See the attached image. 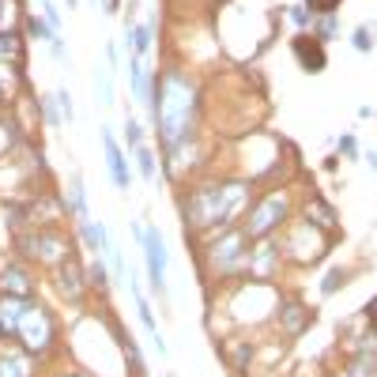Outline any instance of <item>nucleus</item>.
Segmentation results:
<instances>
[{
  "instance_id": "f8f14e48",
  "label": "nucleus",
  "mask_w": 377,
  "mask_h": 377,
  "mask_svg": "<svg viewBox=\"0 0 377 377\" xmlns=\"http://www.w3.org/2000/svg\"><path fill=\"white\" fill-rule=\"evenodd\" d=\"M279 317H283V325H287V332H291V336H298V332H302V328H306V325H309V317H314V314H309V309H306V306H298V302H287V306H283V309H279Z\"/></svg>"
},
{
  "instance_id": "c9c22d12",
  "label": "nucleus",
  "mask_w": 377,
  "mask_h": 377,
  "mask_svg": "<svg viewBox=\"0 0 377 377\" xmlns=\"http://www.w3.org/2000/svg\"><path fill=\"white\" fill-rule=\"evenodd\" d=\"M76 4H79V0H68V8H76Z\"/></svg>"
},
{
  "instance_id": "c756f323",
  "label": "nucleus",
  "mask_w": 377,
  "mask_h": 377,
  "mask_svg": "<svg viewBox=\"0 0 377 377\" xmlns=\"http://www.w3.org/2000/svg\"><path fill=\"white\" fill-rule=\"evenodd\" d=\"M15 53H19V50H15V38L12 34H0V61L15 57Z\"/></svg>"
},
{
  "instance_id": "412c9836",
  "label": "nucleus",
  "mask_w": 377,
  "mask_h": 377,
  "mask_svg": "<svg viewBox=\"0 0 377 377\" xmlns=\"http://www.w3.org/2000/svg\"><path fill=\"white\" fill-rule=\"evenodd\" d=\"M136 163H140L143 181H155V155H151L147 147H136Z\"/></svg>"
},
{
  "instance_id": "6e6552de",
  "label": "nucleus",
  "mask_w": 377,
  "mask_h": 377,
  "mask_svg": "<svg viewBox=\"0 0 377 377\" xmlns=\"http://www.w3.org/2000/svg\"><path fill=\"white\" fill-rule=\"evenodd\" d=\"M102 143H106V166H110V178H114L117 189H128V163H125V151L117 147V140L110 132H102Z\"/></svg>"
},
{
  "instance_id": "4be33fe9",
  "label": "nucleus",
  "mask_w": 377,
  "mask_h": 377,
  "mask_svg": "<svg viewBox=\"0 0 377 377\" xmlns=\"http://www.w3.org/2000/svg\"><path fill=\"white\" fill-rule=\"evenodd\" d=\"M343 283H347V272H343V268H332V272L325 276V283H320V294H336Z\"/></svg>"
},
{
  "instance_id": "c85d7f7f",
  "label": "nucleus",
  "mask_w": 377,
  "mask_h": 377,
  "mask_svg": "<svg viewBox=\"0 0 377 377\" xmlns=\"http://www.w3.org/2000/svg\"><path fill=\"white\" fill-rule=\"evenodd\" d=\"M125 143H128V147H140V125H136L132 117L125 121Z\"/></svg>"
},
{
  "instance_id": "5701e85b",
  "label": "nucleus",
  "mask_w": 377,
  "mask_h": 377,
  "mask_svg": "<svg viewBox=\"0 0 377 377\" xmlns=\"http://www.w3.org/2000/svg\"><path fill=\"white\" fill-rule=\"evenodd\" d=\"M332 34H336V19H332V15H320V23H317L314 38H317V42H328Z\"/></svg>"
},
{
  "instance_id": "f257e3e1",
  "label": "nucleus",
  "mask_w": 377,
  "mask_h": 377,
  "mask_svg": "<svg viewBox=\"0 0 377 377\" xmlns=\"http://www.w3.org/2000/svg\"><path fill=\"white\" fill-rule=\"evenodd\" d=\"M192 106H196V94H192L185 76L166 72L163 83L155 79V91H151V99H147V110H151V121H155L159 132H163L166 147H174V143H181L189 136Z\"/></svg>"
},
{
  "instance_id": "bb28decb",
  "label": "nucleus",
  "mask_w": 377,
  "mask_h": 377,
  "mask_svg": "<svg viewBox=\"0 0 377 377\" xmlns=\"http://www.w3.org/2000/svg\"><path fill=\"white\" fill-rule=\"evenodd\" d=\"M306 8L314 15H332L336 8H340V0H306Z\"/></svg>"
},
{
  "instance_id": "39448f33",
  "label": "nucleus",
  "mask_w": 377,
  "mask_h": 377,
  "mask_svg": "<svg viewBox=\"0 0 377 377\" xmlns=\"http://www.w3.org/2000/svg\"><path fill=\"white\" fill-rule=\"evenodd\" d=\"M287 215V204L279 196H268V200H261L256 204V212L249 215V223H245V234H253V238H261V234H268L272 227H276L279 219Z\"/></svg>"
},
{
  "instance_id": "1a4fd4ad",
  "label": "nucleus",
  "mask_w": 377,
  "mask_h": 377,
  "mask_svg": "<svg viewBox=\"0 0 377 377\" xmlns=\"http://www.w3.org/2000/svg\"><path fill=\"white\" fill-rule=\"evenodd\" d=\"M242 242H245V234H238V230H234V234H227L223 242L212 245V261L219 264L223 272H230L238 264V256H242Z\"/></svg>"
},
{
  "instance_id": "7ed1b4c3",
  "label": "nucleus",
  "mask_w": 377,
  "mask_h": 377,
  "mask_svg": "<svg viewBox=\"0 0 377 377\" xmlns=\"http://www.w3.org/2000/svg\"><path fill=\"white\" fill-rule=\"evenodd\" d=\"M19 340L27 343V351H45L50 347V343L57 340V325H53L50 309L30 302L27 317H23V325H19Z\"/></svg>"
},
{
  "instance_id": "a211bd4d",
  "label": "nucleus",
  "mask_w": 377,
  "mask_h": 377,
  "mask_svg": "<svg viewBox=\"0 0 377 377\" xmlns=\"http://www.w3.org/2000/svg\"><path fill=\"white\" fill-rule=\"evenodd\" d=\"M27 30L38 38V42H57V34L50 30V23H45V19H38V15H30V19H27Z\"/></svg>"
},
{
  "instance_id": "4468645a",
  "label": "nucleus",
  "mask_w": 377,
  "mask_h": 377,
  "mask_svg": "<svg viewBox=\"0 0 377 377\" xmlns=\"http://www.w3.org/2000/svg\"><path fill=\"white\" fill-rule=\"evenodd\" d=\"M306 215L317 223L320 230H332V227H336V215H332V207H328L325 200H309V204H306Z\"/></svg>"
},
{
  "instance_id": "423d86ee",
  "label": "nucleus",
  "mask_w": 377,
  "mask_h": 377,
  "mask_svg": "<svg viewBox=\"0 0 377 377\" xmlns=\"http://www.w3.org/2000/svg\"><path fill=\"white\" fill-rule=\"evenodd\" d=\"M30 309V298L19 294H0V336H19V325Z\"/></svg>"
},
{
  "instance_id": "ddd939ff",
  "label": "nucleus",
  "mask_w": 377,
  "mask_h": 377,
  "mask_svg": "<svg viewBox=\"0 0 377 377\" xmlns=\"http://www.w3.org/2000/svg\"><path fill=\"white\" fill-rule=\"evenodd\" d=\"M0 377H30L27 355H0Z\"/></svg>"
},
{
  "instance_id": "393cba45",
  "label": "nucleus",
  "mask_w": 377,
  "mask_h": 377,
  "mask_svg": "<svg viewBox=\"0 0 377 377\" xmlns=\"http://www.w3.org/2000/svg\"><path fill=\"white\" fill-rule=\"evenodd\" d=\"M42 12H45L50 30H53V34H61V12H57V4H53V0H42Z\"/></svg>"
},
{
  "instance_id": "6ab92c4d",
  "label": "nucleus",
  "mask_w": 377,
  "mask_h": 377,
  "mask_svg": "<svg viewBox=\"0 0 377 377\" xmlns=\"http://www.w3.org/2000/svg\"><path fill=\"white\" fill-rule=\"evenodd\" d=\"M87 283L99 287V291H106V287H110V272H106V264H102V261H94L91 268H87Z\"/></svg>"
},
{
  "instance_id": "20e7f679",
  "label": "nucleus",
  "mask_w": 377,
  "mask_h": 377,
  "mask_svg": "<svg viewBox=\"0 0 377 377\" xmlns=\"http://www.w3.org/2000/svg\"><path fill=\"white\" fill-rule=\"evenodd\" d=\"M143 242V256H147V279L155 291H163L166 287V245H163V234H159L155 227L147 230H136Z\"/></svg>"
},
{
  "instance_id": "f704fd0d",
  "label": "nucleus",
  "mask_w": 377,
  "mask_h": 377,
  "mask_svg": "<svg viewBox=\"0 0 377 377\" xmlns=\"http://www.w3.org/2000/svg\"><path fill=\"white\" fill-rule=\"evenodd\" d=\"M366 314H370V317H377V298L370 302V306H366Z\"/></svg>"
},
{
  "instance_id": "7c9ffc66",
  "label": "nucleus",
  "mask_w": 377,
  "mask_h": 377,
  "mask_svg": "<svg viewBox=\"0 0 377 377\" xmlns=\"http://www.w3.org/2000/svg\"><path fill=\"white\" fill-rule=\"evenodd\" d=\"M249 355H253V347H249V343H242V347L234 351V370H245V358H249Z\"/></svg>"
},
{
  "instance_id": "9b49d317",
  "label": "nucleus",
  "mask_w": 377,
  "mask_h": 377,
  "mask_svg": "<svg viewBox=\"0 0 377 377\" xmlns=\"http://www.w3.org/2000/svg\"><path fill=\"white\" fill-rule=\"evenodd\" d=\"M0 279H4V291L8 294H19V298H30V294H34V283H30V276L19 268V264H8Z\"/></svg>"
},
{
  "instance_id": "dca6fc26",
  "label": "nucleus",
  "mask_w": 377,
  "mask_h": 377,
  "mask_svg": "<svg viewBox=\"0 0 377 377\" xmlns=\"http://www.w3.org/2000/svg\"><path fill=\"white\" fill-rule=\"evenodd\" d=\"M347 377H377V358L374 355H358L355 363H351V370H347Z\"/></svg>"
},
{
  "instance_id": "2f4dec72",
  "label": "nucleus",
  "mask_w": 377,
  "mask_h": 377,
  "mask_svg": "<svg viewBox=\"0 0 377 377\" xmlns=\"http://www.w3.org/2000/svg\"><path fill=\"white\" fill-rule=\"evenodd\" d=\"M42 110H45V121H50V125H61V114H57V106H53L50 99H45V106H42Z\"/></svg>"
},
{
  "instance_id": "cd10ccee",
  "label": "nucleus",
  "mask_w": 377,
  "mask_h": 377,
  "mask_svg": "<svg viewBox=\"0 0 377 377\" xmlns=\"http://www.w3.org/2000/svg\"><path fill=\"white\" fill-rule=\"evenodd\" d=\"M355 50H358V53L374 50V30H370V27H358V30H355Z\"/></svg>"
},
{
  "instance_id": "2eb2a0df",
  "label": "nucleus",
  "mask_w": 377,
  "mask_h": 377,
  "mask_svg": "<svg viewBox=\"0 0 377 377\" xmlns=\"http://www.w3.org/2000/svg\"><path fill=\"white\" fill-rule=\"evenodd\" d=\"M94 91H99V102H114V79H110V68H94Z\"/></svg>"
},
{
  "instance_id": "b1692460",
  "label": "nucleus",
  "mask_w": 377,
  "mask_h": 377,
  "mask_svg": "<svg viewBox=\"0 0 377 377\" xmlns=\"http://www.w3.org/2000/svg\"><path fill=\"white\" fill-rule=\"evenodd\" d=\"M272 264H276V253H272V245H261V253H256V272H261V276H268Z\"/></svg>"
},
{
  "instance_id": "72a5a7b5",
  "label": "nucleus",
  "mask_w": 377,
  "mask_h": 377,
  "mask_svg": "<svg viewBox=\"0 0 377 377\" xmlns=\"http://www.w3.org/2000/svg\"><path fill=\"white\" fill-rule=\"evenodd\" d=\"M340 151H343V155H355V136H343V140H340Z\"/></svg>"
},
{
  "instance_id": "a878e982",
  "label": "nucleus",
  "mask_w": 377,
  "mask_h": 377,
  "mask_svg": "<svg viewBox=\"0 0 377 377\" xmlns=\"http://www.w3.org/2000/svg\"><path fill=\"white\" fill-rule=\"evenodd\" d=\"M53 99H57V110H61V117H64V121H72V117H76V110H72V94H68V91H64V87H61V91L53 94Z\"/></svg>"
},
{
  "instance_id": "f3484780",
  "label": "nucleus",
  "mask_w": 377,
  "mask_h": 377,
  "mask_svg": "<svg viewBox=\"0 0 377 377\" xmlns=\"http://www.w3.org/2000/svg\"><path fill=\"white\" fill-rule=\"evenodd\" d=\"M151 50V27L143 23V27H132V53L136 57H143V53Z\"/></svg>"
},
{
  "instance_id": "aec40b11",
  "label": "nucleus",
  "mask_w": 377,
  "mask_h": 377,
  "mask_svg": "<svg viewBox=\"0 0 377 377\" xmlns=\"http://www.w3.org/2000/svg\"><path fill=\"white\" fill-rule=\"evenodd\" d=\"M68 207H72V215H79V219L87 215V207H83V185H79V178H72V189H68Z\"/></svg>"
},
{
  "instance_id": "f03ea898",
  "label": "nucleus",
  "mask_w": 377,
  "mask_h": 377,
  "mask_svg": "<svg viewBox=\"0 0 377 377\" xmlns=\"http://www.w3.org/2000/svg\"><path fill=\"white\" fill-rule=\"evenodd\" d=\"M242 204V185H207L185 200V223L192 227H215L227 223Z\"/></svg>"
},
{
  "instance_id": "473e14b6",
  "label": "nucleus",
  "mask_w": 377,
  "mask_h": 377,
  "mask_svg": "<svg viewBox=\"0 0 377 377\" xmlns=\"http://www.w3.org/2000/svg\"><path fill=\"white\" fill-rule=\"evenodd\" d=\"M291 19L298 23V27H306V23H309V12H306V8H291Z\"/></svg>"
},
{
  "instance_id": "e433bc0d",
  "label": "nucleus",
  "mask_w": 377,
  "mask_h": 377,
  "mask_svg": "<svg viewBox=\"0 0 377 377\" xmlns=\"http://www.w3.org/2000/svg\"><path fill=\"white\" fill-rule=\"evenodd\" d=\"M68 377H79V374H68Z\"/></svg>"
},
{
  "instance_id": "9d476101",
  "label": "nucleus",
  "mask_w": 377,
  "mask_h": 377,
  "mask_svg": "<svg viewBox=\"0 0 377 377\" xmlns=\"http://www.w3.org/2000/svg\"><path fill=\"white\" fill-rule=\"evenodd\" d=\"M294 57L302 61V68H306V72H320L328 64L325 50H320V42L314 34H309V38H294Z\"/></svg>"
},
{
  "instance_id": "0eeeda50",
  "label": "nucleus",
  "mask_w": 377,
  "mask_h": 377,
  "mask_svg": "<svg viewBox=\"0 0 377 377\" xmlns=\"http://www.w3.org/2000/svg\"><path fill=\"white\" fill-rule=\"evenodd\" d=\"M57 287H61V294L68 302H79L83 298V268L76 264V256H64L61 261V268H57Z\"/></svg>"
}]
</instances>
